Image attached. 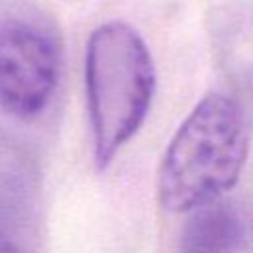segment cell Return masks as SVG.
Masks as SVG:
<instances>
[{
  "label": "cell",
  "instance_id": "obj_1",
  "mask_svg": "<svg viewBox=\"0 0 253 253\" xmlns=\"http://www.w3.org/2000/svg\"><path fill=\"white\" fill-rule=\"evenodd\" d=\"M251 142L247 115L225 93L204 95L170 138L156 176L158 204L192 213L215 204L243 172Z\"/></svg>",
  "mask_w": 253,
  "mask_h": 253
},
{
  "label": "cell",
  "instance_id": "obj_2",
  "mask_svg": "<svg viewBox=\"0 0 253 253\" xmlns=\"http://www.w3.org/2000/svg\"><path fill=\"white\" fill-rule=\"evenodd\" d=\"M83 73L95 162L103 170L148 117L156 91L154 59L130 24L105 22L87 40Z\"/></svg>",
  "mask_w": 253,
  "mask_h": 253
},
{
  "label": "cell",
  "instance_id": "obj_3",
  "mask_svg": "<svg viewBox=\"0 0 253 253\" xmlns=\"http://www.w3.org/2000/svg\"><path fill=\"white\" fill-rule=\"evenodd\" d=\"M61 53L49 32L12 18L0 24V109L16 119L40 117L51 103Z\"/></svg>",
  "mask_w": 253,
  "mask_h": 253
},
{
  "label": "cell",
  "instance_id": "obj_4",
  "mask_svg": "<svg viewBox=\"0 0 253 253\" xmlns=\"http://www.w3.org/2000/svg\"><path fill=\"white\" fill-rule=\"evenodd\" d=\"M192 213L184 225L178 253H239L245 231L233 208L215 202Z\"/></svg>",
  "mask_w": 253,
  "mask_h": 253
},
{
  "label": "cell",
  "instance_id": "obj_5",
  "mask_svg": "<svg viewBox=\"0 0 253 253\" xmlns=\"http://www.w3.org/2000/svg\"><path fill=\"white\" fill-rule=\"evenodd\" d=\"M0 253H22V251L6 233L0 231Z\"/></svg>",
  "mask_w": 253,
  "mask_h": 253
}]
</instances>
